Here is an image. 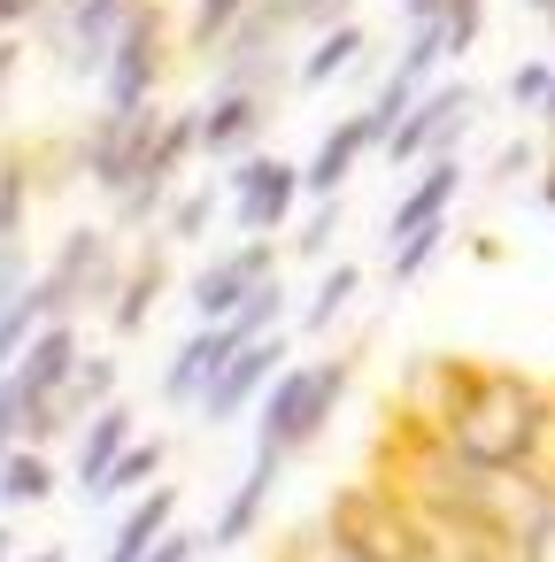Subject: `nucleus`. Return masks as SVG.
Masks as SVG:
<instances>
[{
	"label": "nucleus",
	"instance_id": "obj_30",
	"mask_svg": "<svg viewBox=\"0 0 555 562\" xmlns=\"http://www.w3.org/2000/svg\"><path fill=\"white\" fill-rule=\"evenodd\" d=\"M524 493L532 501H555V385H547V424H540V447L524 462Z\"/></svg>",
	"mask_w": 555,
	"mask_h": 562
},
{
	"label": "nucleus",
	"instance_id": "obj_19",
	"mask_svg": "<svg viewBox=\"0 0 555 562\" xmlns=\"http://www.w3.org/2000/svg\"><path fill=\"white\" fill-rule=\"evenodd\" d=\"M170 524H178V485H163V477H155V485L124 508V524H116V539H109V562H140Z\"/></svg>",
	"mask_w": 555,
	"mask_h": 562
},
{
	"label": "nucleus",
	"instance_id": "obj_25",
	"mask_svg": "<svg viewBox=\"0 0 555 562\" xmlns=\"http://www.w3.org/2000/svg\"><path fill=\"white\" fill-rule=\"evenodd\" d=\"M440 247H447V216L417 224L409 239H393V255H386V278H393V285H409L417 270H432V262H440Z\"/></svg>",
	"mask_w": 555,
	"mask_h": 562
},
{
	"label": "nucleus",
	"instance_id": "obj_8",
	"mask_svg": "<svg viewBox=\"0 0 555 562\" xmlns=\"http://www.w3.org/2000/svg\"><path fill=\"white\" fill-rule=\"evenodd\" d=\"M224 201H232V224L247 239H270L293 216V201H301V170L278 162V155H240L232 178H224Z\"/></svg>",
	"mask_w": 555,
	"mask_h": 562
},
{
	"label": "nucleus",
	"instance_id": "obj_10",
	"mask_svg": "<svg viewBox=\"0 0 555 562\" xmlns=\"http://www.w3.org/2000/svg\"><path fill=\"white\" fill-rule=\"evenodd\" d=\"M286 370V331H263V339H247L217 378H209V393H201V416L209 424H232L240 408H255V393H270V378Z\"/></svg>",
	"mask_w": 555,
	"mask_h": 562
},
{
	"label": "nucleus",
	"instance_id": "obj_41",
	"mask_svg": "<svg viewBox=\"0 0 555 562\" xmlns=\"http://www.w3.org/2000/svg\"><path fill=\"white\" fill-rule=\"evenodd\" d=\"M532 16H540V24H547V32H555V0H532Z\"/></svg>",
	"mask_w": 555,
	"mask_h": 562
},
{
	"label": "nucleus",
	"instance_id": "obj_36",
	"mask_svg": "<svg viewBox=\"0 0 555 562\" xmlns=\"http://www.w3.org/2000/svg\"><path fill=\"white\" fill-rule=\"evenodd\" d=\"M55 9V0H0V32H24V24H40Z\"/></svg>",
	"mask_w": 555,
	"mask_h": 562
},
{
	"label": "nucleus",
	"instance_id": "obj_34",
	"mask_svg": "<svg viewBox=\"0 0 555 562\" xmlns=\"http://www.w3.org/2000/svg\"><path fill=\"white\" fill-rule=\"evenodd\" d=\"M547 70H555V63H517V70H509V101L540 116V101H547Z\"/></svg>",
	"mask_w": 555,
	"mask_h": 562
},
{
	"label": "nucleus",
	"instance_id": "obj_11",
	"mask_svg": "<svg viewBox=\"0 0 555 562\" xmlns=\"http://www.w3.org/2000/svg\"><path fill=\"white\" fill-rule=\"evenodd\" d=\"M270 270H278V247H270V239H247V247H232L224 262H209V270L193 278V324H224Z\"/></svg>",
	"mask_w": 555,
	"mask_h": 562
},
{
	"label": "nucleus",
	"instance_id": "obj_12",
	"mask_svg": "<svg viewBox=\"0 0 555 562\" xmlns=\"http://www.w3.org/2000/svg\"><path fill=\"white\" fill-rule=\"evenodd\" d=\"M370 147H386V132L370 124V109L340 116V124H332V132L317 139V155L301 162V193H309V201H340V186L355 178V162H363Z\"/></svg>",
	"mask_w": 555,
	"mask_h": 562
},
{
	"label": "nucleus",
	"instance_id": "obj_42",
	"mask_svg": "<svg viewBox=\"0 0 555 562\" xmlns=\"http://www.w3.org/2000/svg\"><path fill=\"white\" fill-rule=\"evenodd\" d=\"M24 562H70V554H63V547H40V554H24Z\"/></svg>",
	"mask_w": 555,
	"mask_h": 562
},
{
	"label": "nucleus",
	"instance_id": "obj_38",
	"mask_svg": "<svg viewBox=\"0 0 555 562\" xmlns=\"http://www.w3.org/2000/svg\"><path fill=\"white\" fill-rule=\"evenodd\" d=\"M532 186H540V209L555 216V155H540V178H532Z\"/></svg>",
	"mask_w": 555,
	"mask_h": 562
},
{
	"label": "nucleus",
	"instance_id": "obj_21",
	"mask_svg": "<svg viewBox=\"0 0 555 562\" xmlns=\"http://www.w3.org/2000/svg\"><path fill=\"white\" fill-rule=\"evenodd\" d=\"M0 501H9V508H40V501H55V462H47V447L16 439L9 454H0Z\"/></svg>",
	"mask_w": 555,
	"mask_h": 562
},
{
	"label": "nucleus",
	"instance_id": "obj_17",
	"mask_svg": "<svg viewBox=\"0 0 555 562\" xmlns=\"http://www.w3.org/2000/svg\"><path fill=\"white\" fill-rule=\"evenodd\" d=\"M278 477H286V462H278V454H255V462H247V477L224 493V508H217V524H209V547H240V539L263 524V508H270Z\"/></svg>",
	"mask_w": 555,
	"mask_h": 562
},
{
	"label": "nucleus",
	"instance_id": "obj_14",
	"mask_svg": "<svg viewBox=\"0 0 555 562\" xmlns=\"http://www.w3.org/2000/svg\"><path fill=\"white\" fill-rule=\"evenodd\" d=\"M240 347H247V339H240L232 324H193V331H186V347H178V355H170V370H163V401H170V408L201 401V393H209V378H217Z\"/></svg>",
	"mask_w": 555,
	"mask_h": 562
},
{
	"label": "nucleus",
	"instance_id": "obj_33",
	"mask_svg": "<svg viewBox=\"0 0 555 562\" xmlns=\"http://www.w3.org/2000/svg\"><path fill=\"white\" fill-rule=\"evenodd\" d=\"M332 232H340V201H317V216L293 232V255H301V262H317V255L332 247Z\"/></svg>",
	"mask_w": 555,
	"mask_h": 562
},
{
	"label": "nucleus",
	"instance_id": "obj_9",
	"mask_svg": "<svg viewBox=\"0 0 555 562\" xmlns=\"http://www.w3.org/2000/svg\"><path fill=\"white\" fill-rule=\"evenodd\" d=\"M78 355H86V347H78V324H70V316H63V324H40V331L24 339L16 370L0 378V385H9V393L24 401V416H32V408H47V401L63 393V378L78 370Z\"/></svg>",
	"mask_w": 555,
	"mask_h": 562
},
{
	"label": "nucleus",
	"instance_id": "obj_6",
	"mask_svg": "<svg viewBox=\"0 0 555 562\" xmlns=\"http://www.w3.org/2000/svg\"><path fill=\"white\" fill-rule=\"evenodd\" d=\"M470 109H478V93L463 86V78H447V86H424L417 101H409V116L386 132V162H432V155H455V139L470 132Z\"/></svg>",
	"mask_w": 555,
	"mask_h": 562
},
{
	"label": "nucleus",
	"instance_id": "obj_15",
	"mask_svg": "<svg viewBox=\"0 0 555 562\" xmlns=\"http://www.w3.org/2000/svg\"><path fill=\"white\" fill-rule=\"evenodd\" d=\"M163 285H170V239H147V247H140V255L124 262V278H116V301H109V331H116V339L147 331V316H155Z\"/></svg>",
	"mask_w": 555,
	"mask_h": 562
},
{
	"label": "nucleus",
	"instance_id": "obj_40",
	"mask_svg": "<svg viewBox=\"0 0 555 562\" xmlns=\"http://www.w3.org/2000/svg\"><path fill=\"white\" fill-rule=\"evenodd\" d=\"M540 132L555 139V70H547V101H540Z\"/></svg>",
	"mask_w": 555,
	"mask_h": 562
},
{
	"label": "nucleus",
	"instance_id": "obj_31",
	"mask_svg": "<svg viewBox=\"0 0 555 562\" xmlns=\"http://www.w3.org/2000/svg\"><path fill=\"white\" fill-rule=\"evenodd\" d=\"M278 562H363V554H347V547H340L324 524H301V531L278 547Z\"/></svg>",
	"mask_w": 555,
	"mask_h": 562
},
{
	"label": "nucleus",
	"instance_id": "obj_37",
	"mask_svg": "<svg viewBox=\"0 0 555 562\" xmlns=\"http://www.w3.org/2000/svg\"><path fill=\"white\" fill-rule=\"evenodd\" d=\"M16 70H24V40H16V32H0V101H9Z\"/></svg>",
	"mask_w": 555,
	"mask_h": 562
},
{
	"label": "nucleus",
	"instance_id": "obj_22",
	"mask_svg": "<svg viewBox=\"0 0 555 562\" xmlns=\"http://www.w3.org/2000/svg\"><path fill=\"white\" fill-rule=\"evenodd\" d=\"M163 454H170L163 439H132V447H124V454L109 462V477H101V485H93L86 501H124V493H147V485L163 477Z\"/></svg>",
	"mask_w": 555,
	"mask_h": 562
},
{
	"label": "nucleus",
	"instance_id": "obj_23",
	"mask_svg": "<svg viewBox=\"0 0 555 562\" xmlns=\"http://www.w3.org/2000/svg\"><path fill=\"white\" fill-rule=\"evenodd\" d=\"M363 293V270L355 262H332L324 278H317V293H309V308H301V331H332L340 324V308Z\"/></svg>",
	"mask_w": 555,
	"mask_h": 562
},
{
	"label": "nucleus",
	"instance_id": "obj_24",
	"mask_svg": "<svg viewBox=\"0 0 555 562\" xmlns=\"http://www.w3.org/2000/svg\"><path fill=\"white\" fill-rule=\"evenodd\" d=\"M32 216V155H0V247L24 239Z\"/></svg>",
	"mask_w": 555,
	"mask_h": 562
},
{
	"label": "nucleus",
	"instance_id": "obj_43",
	"mask_svg": "<svg viewBox=\"0 0 555 562\" xmlns=\"http://www.w3.org/2000/svg\"><path fill=\"white\" fill-rule=\"evenodd\" d=\"M9 554H16V531H9V524H0V562H9Z\"/></svg>",
	"mask_w": 555,
	"mask_h": 562
},
{
	"label": "nucleus",
	"instance_id": "obj_1",
	"mask_svg": "<svg viewBox=\"0 0 555 562\" xmlns=\"http://www.w3.org/2000/svg\"><path fill=\"white\" fill-rule=\"evenodd\" d=\"M424 370V416L440 424V439L478 462V470H501V477H524L532 447H540V424H547V385L517 362H486V355H432L417 362Z\"/></svg>",
	"mask_w": 555,
	"mask_h": 562
},
{
	"label": "nucleus",
	"instance_id": "obj_13",
	"mask_svg": "<svg viewBox=\"0 0 555 562\" xmlns=\"http://www.w3.org/2000/svg\"><path fill=\"white\" fill-rule=\"evenodd\" d=\"M263 124H270V93H255V86H217L209 109H201V155L240 162V155L255 147Z\"/></svg>",
	"mask_w": 555,
	"mask_h": 562
},
{
	"label": "nucleus",
	"instance_id": "obj_26",
	"mask_svg": "<svg viewBox=\"0 0 555 562\" xmlns=\"http://www.w3.org/2000/svg\"><path fill=\"white\" fill-rule=\"evenodd\" d=\"M247 9H255V0H193V16H186V47H193V55H217V47H224V32H232Z\"/></svg>",
	"mask_w": 555,
	"mask_h": 562
},
{
	"label": "nucleus",
	"instance_id": "obj_32",
	"mask_svg": "<svg viewBox=\"0 0 555 562\" xmlns=\"http://www.w3.org/2000/svg\"><path fill=\"white\" fill-rule=\"evenodd\" d=\"M517 562H555V501H540L517 531Z\"/></svg>",
	"mask_w": 555,
	"mask_h": 562
},
{
	"label": "nucleus",
	"instance_id": "obj_5",
	"mask_svg": "<svg viewBox=\"0 0 555 562\" xmlns=\"http://www.w3.org/2000/svg\"><path fill=\"white\" fill-rule=\"evenodd\" d=\"M163 116H170L163 101H147V109H101L93 132L78 139V170H86V186L109 193V201H124L132 178H140V162H147V147H155V132H163Z\"/></svg>",
	"mask_w": 555,
	"mask_h": 562
},
{
	"label": "nucleus",
	"instance_id": "obj_27",
	"mask_svg": "<svg viewBox=\"0 0 555 562\" xmlns=\"http://www.w3.org/2000/svg\"><path fill=\"white\" fill-rule=\"evenodd\" d=\"M278 316H286V278L270 270V278H263V285H255V293H247L224 324H232L240 339H263V331H278Z\"/></svg>",
	"mask_w": 555,
	"mask_h": 562
},
{
	"label": "nucleus",
	"instance_id": "obj_7",
	"mask_svg": "<svg viewBox=\"0 0 555 562\" xmlns=\"http://www.w3.org/2000/svg\"><path fill=\"white\" fill-rule=\"evenodd\" d=\"M132 9H140V0H55V9L40 16V32L55 40V55H63L70 78H101L116 32L132 24Z\"/></svg>",
	"mask_w": 555,
	"mask_h": 562
},
{
	"label": "nucleus",
	"instance_id": "obj_29",
	"mask_svg": "<svg viewBox=\"0 0 555 562\" xmlns=\"http://www.w3.org/2000/svg\"><path fill=\"white\" fill-rule=\"evenodd\" d=\"M478 32H486V0H447V9H440L447 63H455V55H470V47H478Z\"/></svg>",
	"mask_w": 555,
	"mask_h": 562
},
{
	"label": "nucleus",
	"instance_id": "obj_16",
	"mask_svg": "<svg viewBox=\"0 0 555 562\" xmlns=\"http://www.w3.org/2000/svg\"><path fill=\"white\" fill-rule=\"evenodd\" d=\"M455 193H463V162H455V155L417 162V186H409V193L393 201V216H386V247H393V239H409L417 224L447 216V209H455Z\"/></svg>",
	"mask_w": 555,
	"mask_h": 562
},
{
	"label": "nucleus",
	"instance_id": "obj_39",
	"mask_svg": "<svg viewBox=\"0 0 555 562\" xmlns=\"http://www.w3.org/2000/svg\"><path fill=\"white\" fill-rule=\"evenodd\" d=\"M440 9H447V0H401V16H409V24H440Z\"/></svg>",
	"mask_w": 555,
	"mask_h": 562
},
{
	"label": "nucleus",
	"instance_id": "obj_20",
	"mask_svg": "<svg viewBox=\"0 0 555 562\" xmlns=\"http://www.w3.org/2000/svg\"><path fill=\"white\" fill-rule=\"evenodd\" d=\"M363 24L347 16V24H324L317 32V47L301 55V70H293V93H317V86H332V78H347V63H363Z\"/></svg>",
	"mask_w": 555,
	"mask_h": 562
},
{
	"label": "nucleus",
	"instance_id": "obj_35",
	"mask_svg": "<svg viewBox=\"0 0 555 562\" xmlns=\"http://www.w3.org/2000/svg\"><path fill=\"white\" fill-rule=\"evenodd\" d=\"M509 178H540V147H532V139H509V147L493 155V186H509Z\"/></svg>",
	"mask_w": 555,
	"mask_h": 562
},
{
	"label": "nucleus",
	"instance_id": "obj_28",
	"mask_svg": "<svg viewBox=\"0 0 555 562\" xmlns=\"http://www.w3.org/2000/svg\"><path fill=\"white\" fill-rule=\"evenodd\" d=\"M209 216H217V193H209V186H193V193H178V201H170L163 239H170V247H186V239H201V232H209Z\"/></svg>",
	"mask_w": 555,
	"mask_h": 562
},
{
	"label": "nucleus",
	"instance_id": "obj_3",
	"mask_svg": "<svg viewBox=\"0 0 555 562\" xmlns=\"http://www.w3.org/2000/svg\"><path fill=\"white\" fill-rule=\"evenodd\" d=\"M116 278H124L116 232H101V224H78V232L55 247V262L32 278V293H40L47 324H63V316H78V308H109V301H116Z\"/></svg>",
	"mask_w": 555,
	"mask_h": 562
},
{
	"label": "nucleus",
	"instance_id": "obj_18",
	"mask_svg": "<svg viewBox=\"0 0 555 562\" xmlns=\"http://www.w3.org/2000/svg\"><path fill=\"white\" fill-rule=\"evenodd\" d=\"M132 431H140V416H132V401H109V408H93L86 424H78V485L93 493L101 477H109V462L132 447Z\"/></svg>",
	"mask_w": 555,
	"mask_h": 562
},
{
	"label": "nucleus",
	"instance_id": "obj_4",
	"mask_svg": "<svg viewBox=\"0 0 555 562\" xmlns=\"http://www.w3.org/2000/svg\"><path fill=\"white\" fill-rule=\"evenodd\" d=\"M163 70H170V0H140L132 24H124L116 47H109L101 109H147V101L163 93Z\"/></svg>",
	"mask_w": 555,
	"mask_h": 562
},
{
	"label": "nucleus",
	"instance_id": "obj_2",
	"mask_svg": "<svg viewBox=\"0 0 555 562\" xmlns=\"http://www.w3.org/2000/svg\"><path fill=\"white\" fill-rule=\"evenodd\" d=\"M347 385H355V355H324V362L278 370L270 393H263V408H255V454H278V462L309 454V447L332 431Z\"/></svg>",
	"mask_w": 555,
	"mask_h": 562
}]
</instances>
